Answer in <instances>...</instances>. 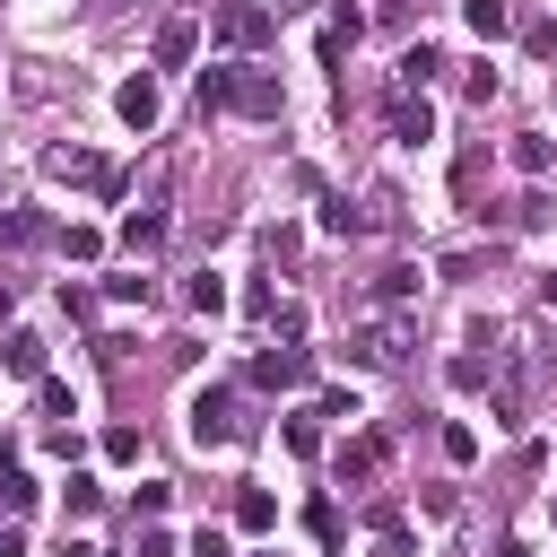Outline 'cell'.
I'll use <instances>...</instances> for the list:
<instances>
[{"label":"cell","instance_id":"obj_17","mask_svg":"<svg viewBox=\"0 0 557 557\" xmlns=\"http://www.w3.org/2000/svg\"><path fill=\"white\" fill-rule=\"evenodd\" d=\"M461 26H470L479 44H496V35H513V9H505V0H461Z\"/></svg>","mask_w":557,"mask_h":557},{"label":"cell","instance_id":"obj_32","mask_svg":"<svg viewBox=\"0 0 557 557\" xmlns=\"http://www.w3.org/2000/svg\"><path fill=\"white\" fill-rule=\"evenodd\" d=\"M104 461H139V426H104Z\"/></svg>","mask_w":557,"mask_h":557},{"label":"cell","instance_id":"obj_7","mask_svg":"<svg viewBox=\"0 0 557 557\" xmlns=\"http://www.w3.org/2000/svg\"><path fill=\"white\" fill-rule=\"evenodd\" d=\"M348 348H357V366H400V357H409V313H383V322H366Z\"/></svg>","mask_w":557,"mask_h":557},{"label":"cell","instance_id":"obj_6","mask_svg":"<svg viewBox=\"0 0 557 557\" xmlns=\"http://www.w3.org/2000/svg\"><path fill=\"white\" fill-rule=\"evenodd\" d=\"M383 131H392L400 148H426V139H435V104H426V96H409V87H392V104H383Z\"/></svg>","mask_w":557,"mask_h":557},{"label":"cell","instance_id":"obj_21","mask_svg":"<svg viewBox=\"0 0 557 557\" xmlns=\"http://www.w3.org/2000/svg\"><path fill=\"white\" fill-rule=\"evenodd\" d=\"M104 296H113V305H139V313H148V305H157V278H148V270H113V278H104Z\"/></svg>","mask_w":557,"mask_h":557},{"label":"cell","instance_id":"obj_29","mask_svg":"<svg viewBox=\"0 0 557 557\" xmlns=\"http://www.w3.org/2000/svg\"><path fill=\"white\" fill-rule=\"evenodd\" d=\"M513 165H522V174H548V139L522 131V139H513Z\"/></svg>","mask_w":557,"mask_h":557},{"label":"cell","instance_id":"obj_4","mask_svg":"<svg viewBox=\"0 0 557 557\" xmlns=\"http://www.w3.org/2000/svg\"><path fill=\"white\" fill-rule=\"evenodd\" d=\"M44 174L52 183H87V191H122V174L96 157V148H78V139H61V148H44Z\"/></svg>","mask_w":557,"mask_h":557},{"label":"cell","instance_id":"obj_27","mask_svg":"<svg viewBox=\"0 0 557 557\" xmlns=\"http://www.w3.org/2000/svg\"><path fill=\"white\" fill-rule=\"evenodd\" d=\"M305 331H313V322H305V305H270V339H287V348H296Z\"/></svg>","mask_w":557,"mask_h":557},{"label":"cell","instance_id":"obj_28","mask_svg":"<svg viewBox=\"0 0 557 557\" xmlns=\"http://www.w3.org/2000/svg\"><path fill=\"white\" fill-rule=\"evenodd\" d=\"M305 531H313L322 548H339V513H331V496H313V505H305Z\"/></svg>","mask_w":557,"mask_h":557},{"label":"cell","instance_id":"obj_5","mask_svg":"<svg viewBox=\"0 0 557 557\" xmlns=\"http://www.w3.org/2000/svg\"><path fill=\"white\" fill-rule=\"evenodd\" d=\"M113 113H122V131H157V113H165V87H157V70H131V78L113 87Z\"/></svg>","mask_w":557,"mask_h":557},{"label":"cell","instance_id":"obj_23","mask_svg":"<svg viewBox=\"0 0 557 557\" xmlns=\"http://www.w3.org/2000/svg\"><path fill=\"white\" fill-rule=\"evenodd\" d=\"M548 218H557V200H548V191H522V200L505 209V226H522V235H531V226H548Z\"/></svg>","mask_w":557,"mask_h":557},{"label":"cell","instance_id":"obj_22","mask_svg":"<svg viewBox=\"0 0 557 557\" xmlns=\"http://www.w3.org/2000/svg\"><path fill=\"white\" fill-rule=\"evenodd\" d=\"M44 235H52V226H44L35 209H0V244H9V252H26V244H44Z\"/></svg>","mask_w":557,"mask_h":557},{"label":"cell","instance_id":"obj_25","mask_svg":"<svg viewBox=\"0 0 557 557\" xmlns=\"http://www.w3.org/2000/svg\"><path fill=\"white\" fill-rule=\"evenodd\" d=\"M35 409H44V418H78V392H70L61 374H44V383H35Z\"/></svg>","mask_w":557,"mask_h":557},{"label":"cell","instance_id":"obj_2","mask_svg":"<svg viewBox=\"0 0 557 557\" xmlns=\"http://www.w3.org/2000/svg\"><path fill=\"white\" fill-rule=\"evenodd\" d=\"M244 435H252V418H244V400H235L226 383L191 392V444H200V453H226V444H244Z\"/></svg>","mask_w":557,"mask_h":557},{"label":"cell","instance_id":"obj_8","mask_svg":"<svg viewBox=\"0 0 557 557\" xmlns=\"http://www.w3.org/2000/svg\"><path fill=\"white\" fill-rule=\"evenodd\" d=\"M191 52H200V17H165L148 44V70H191Z\"/></svg>","mask_w":557,"mask_h":557},{"label":"cell","instance_id":"obj_34","mask_svg":"<svg viewBox=\"0 0 557 557\" xmlns=\"http://www.w3.org/2000/svg\"><path fill=\"white\" fill-rule=\"evenodd\" d=\"M165 505H174V487H165V479H139V513H148V522H157V513H165Z\"/></svg>","mask_w":557,"mask_h":557},{"label":"cell","instance_id":"obj_40","mask_svg":"<svg viewBox=\"0 0 557 557\" xmlns=\"http://www.w3.org/2000/svg\"><path fill=\"white\" fill-rule=\"evenodd\" d=\"M548 522H557V496H548Z\"/></svg>","mask_w":557,"mask_h":557},{"label":"cell","instance_id":"obj_41","mask_svg":"<svg viewBox=\"0 0 557 557\" xmlns=\"http://www.w3.org/2000/svg\"><path fill=\"white\" fill-rule=\"evenodd\" d=\"M226 557H235V548H226Z\"/></svg>","mask_w":557,"mask_h":557},{"label":"cell","instance_id":"obj_26","mask_svg":"<svg viewBox=\"0 0 557 557\" xmlns=\"http://www.w3.org/2000/svg\"><path fill=\"white\" fill-rule=\"evenodd\" d=\"M61 505H70V522H87V513L104 505V487H96L87 470H70V487H61Z\"/></svg>","mask_w":557,"mask_h":557},{"label":"cell","instance_id":"obj_30","mask_svg":"<svg viewBox=\"0 0 557 557\" xmlns=\"http://www.w3.org/2000/svg\"><path fill=\"white\" fill-rule=\"evenodd\" d=\"M61 252H70V261H96L104 235H96V226H61Z\"/></svg>","mask_w":557,"mask_h":557},{"label":"cell","instance_id":"obj_9","mask_svg":"<svg viewBox=\"0 0 557 557\" xmlns=\"http://www.w3.org/2000/svg\"><path fill=\"white\" fill-rule=\"evenodd\" d=\"M252 383L261 392H296V383H313V357L305 348H261L252 357Z\"/></svg>","mask_w":557,"mask_h":557},{"label":"cell","instance_id":"obj_11","mask_svg":"<svg viewBox=\"0 0 557 557\" xmlns=\"http://www.w3.org/2000/svg\"><path fill=\"white\" fill-rule=\"evenodd\" d=\"M235 531H252V540H261V531H278V496L244 479V487H235Z\"/></svg>","mask_w":557,"mask_h":557},{"label":"cell","instance_id":"obj_10","mask_svg":"<svg viewBox=\"0 0 557 557\" xmlns=\"http://www.w3.org/2000/svg\"><path fill=\"white\" fill-rule=\"evenodd\" d=\"M383 461H392V444H383V435H348V444H339V479H357V487H366V479H383Z\"/></svg>","mask_w":557,"mask_h":557},{"label":"cell","instance_id":"obj_19","mask_svg":"<svg viewBox=\"0 0 557 557\" xmlns=\"http://www.w3.org/2000/svg\"><path fill=\"white\" fill-rule=\"evenodd\" d=\"M444 383H453V392H487V383H496V357H479V348H461V357L444 366Z\"/></svg>","mask_w":557,"mask_h":557},{"label":"cell","instance_id":"obj_14","mask_svg":"<svg viewBox=\"0 0 557 557\" xmlns=\"http://www.w3.org/2000/svg\"><path fill=\"white\" fill-rule=\"evenodd\" d=\"M435 70H444V52H435V44H426V35H418V44H409V52H400V70H392V78H400V87H409V96H426V78H435Z\"/></svg>","mask_w":557,"mask_h":557},{"label":"cell","instance_id":"obj_36","mask_svg":"<svg viewBox=\"0 0 557 557\" xmlns=\"http://www.w3.org/2000/svg\"><path fill=\"white\" fill-rule=\"evenodd\" d=\"M0 557H26V531L17 522H0Z\"/></svg>","mask_w":557,"mask_h":557},{"label":"cell","instance_id":"obj_24","mask_svg":"<svg viewBox=\"0 0 557 557\" xmlns=\"http://www.w3.org/2000/svg\"><path fill=\"white\" fill-rule=\"evenodd\" d=\"M183 296H191V313H226V278H218V270H191Z\"/></svg>","mask_w":557,"mask_h":557},{"label":"cell","instance_id":"obj_18","mask_svg":"<svg viewBox=\"0 0 557 557\" xmlns=\"http://www.w3.org/2000/svg\"><path fill=\"white\" fill-rule=\"evenodd\" d=\"M366 226H374V218H366L348 191H322V235H366Z\"/></svg>","mask_w":557,"mask_h":557},{"label":"cell","instance_id":"obj_1","mask_svg":"<svg viewBox=\"0 0 557 557\" xmlns=\"http://www.w3.org/2000/svg\"><path fill=\"white\" fill-rule=\"evenodd\" d=\"M200 113L278 122V113H287V87H278V70H261V61H218V70H200Z\"/></svg>","mask_w":557,"mask_h":557},{"label":"cell","instance_id":"obj_38","mask_svg":"<svg viewBox=\"0 0 557 557\" xmlns=\"http://www.w3.org/2000/svg\"><path fill=\"white\" fill-rule=\"evenodd\" d=\"M496 557H531V548H522V540H505V548H496Z\"/></svg>","mask_w":557,"mask_h":557},{"label":"cell","instance_id":"obj_35","mask_svg":"<svg viewBox=\"0 0 557 557\" xmlns=\"http://www.w3.org/2000/svg\"><path fill=\"white\" fill-rule=\"evenodd\" d=\"M139 557H174V531H157V522H148V531H139Z\"/></svg>","mask_w":557,"mask_h":557},{"label":"cell","instance_id":"obj_16","mask_svg":"<svg viewBox=\"0 0 557 557\" xmlns=\"http://www.w3.org/2000/svg\"><path fill=\"white\" fill-rule=\"evenodd\" d=\"M374 305H383V313H409V305H418V270H409V261H392V270L374 278Z\"/></svg>","mask_w":557,"mask_h":557},{"label":"cell","instance_id":"obj_39","mask_svg":"<svg viewBox=\"0 0 557 557\" xmlns=\"http://www.w3.org/2000/svg\"><path fill=\"white\" fill-rule=\"evenodd\" d=\"M0 322H9V287H0Z\"/></svg>","mask_w":557,"mask_h":557},{"label":"cell","instance_id":"obj_37","mask_svg":"<svg viewBox=\"0 0 557 557\" xmlns=\"http://www.w3.org/2000/svg\"><path fill=\"white\" fill-rule=\"evenodd\" d=\"M531 296H540V305L557 313V270H540V287H531Z\"/></svg>","mask_w":557,"mask_h":557},{"label":"cell","instance_id":"obj_20","mask_svg":"<svg viewBox=\"0 0 557 557\" xmlns=\"http://www.w3.org/2000/svg\"><path fill=\"white\" fill-rule=\"evenodd\" d=\"M278 444H287L296 461H313V453H322V426H313V409H287V418H278Z\"/></svg>","mask_w":557,"mask_h":557},{"label":"cell","instance_id":"obj_13","mask_svg":"<svg viewBox=\"0 0 557 557\" xmlns=\"http://www.w3.org/2000/svg\"><path fill=\"white\" fill-rule=\"evenodd\" d=\"M0 366H9L17 383H44V339H35V331H9V339H0Z\"/></svg>","mask_w":557,"mask_h":557},{"label":"cell","instance_id":"obj_15","mask_svg":"<svg viewBox=\"0 0 557 557\" xmlns=\"http://www.w3.org/2000/svg\"><path fill=\"white\" fill-rule=\"evenodd\" d=\"M157 244H165V209L148 200V209H131V218H122V252H157Z\"/></svg>","mask_w":557,"mask_h":557},{"label":"cell","instance_id":"obj_3","mask_svg":"<svg viewBox=\"0 0 557 557\" xmlns=\"http://www.w3.org/2000/svg\"><path fill=\"white\" fill-rule=\"evenodd\" d=\"M226 52H261L270 35H278V9H261V0H235V9H218V26H209Z\"/></svg>","mask_w":557,"mask_h":557},{"label":"cell","instance_id":"obj_33","mask_svg":"<svg viewBox=\"0 0 557 557\" xmlns=\"http://www.w3.org/2000/svg\"><path fill=\"white\" fill-rule=\"evenodd\" d=\"M444 461H479V426H444Z\"/></svg>","mask_w":557,"mask_h":557},{"label":"cell","instance_id":"obj_12","mask_svg":"<svg viewBox=\"0 0 557 557\" xmlns=\"http://www.w3.org/2000/svg\"><path fill=\"white\" fill-rule=\"evenodd\" d=\"M26 505H35V470H26V461H17V453H9V444H0V513H9V522H17V513H26Z\"/></svg>","mask_w":557,"mask_h":557},{"label":"cell","instance_id":"obj_31","mask_svg":"<svg viewBox=\"0 0 557 557\" xmlns=\"http://www.w3.org/2000/svg\"><path fill=\"white\" fill-rule=\"evenodd\" d=\"M461 96H470V104H487V96H496V70H487V61H470V70H461Z\"/></svg>","mask_w":557,"mask_h":557}]
</instances>
